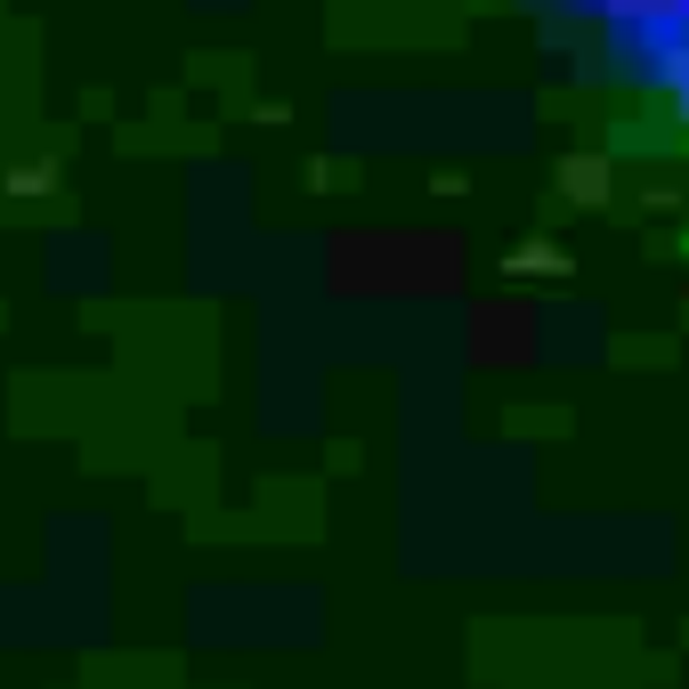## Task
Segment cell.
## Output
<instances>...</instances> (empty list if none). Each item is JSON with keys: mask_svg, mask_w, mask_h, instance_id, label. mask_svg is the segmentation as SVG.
Here are the masks:
<instances>
[{"mask_svg": "<svg viewBox=\"0 0 689 689\" xmlns=\"http://www.w3.org/2000/svg\"><path fill=\"white\" fill-rule=\"evenodd\" d=\"M681 252H689V236H681Z\"/></svg>", "mask_w": 689, "mask_h": 689, "instance_id": "1", "label": "cell"}]
</instances>
